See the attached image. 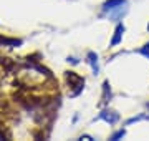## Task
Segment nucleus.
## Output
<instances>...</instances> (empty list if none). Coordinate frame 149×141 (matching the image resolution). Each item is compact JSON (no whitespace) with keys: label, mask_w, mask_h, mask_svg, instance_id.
Masks as SVG:
<instances>
[{"label":"nucleus","mask_w":149,"mask_h":141,"mask_svg":"<svg viewBox=\"0 0 149 141\" xmlns=\"http://www.w3.org/2000/svg\"><path fill=\"white\" fill-rule=\"evenodd\" d=\"M96 119H104V121L109 123V125H114L118 119H119V114H118L116 111H111V110H103L101 113L98 114Z\"/></svg>","instance_id":"1"},{"label":"nucleus","mask_w":149,"mask_h":141,"mask_svg":"<svg viewBox=\"0 0 149 141\" xmlns=\"http://www.w3.org/2000/svg\"><path fill=\"white\" fill-rule=\"evenodd\" d=\"M123 33H124V25H123V23H118L116 30H114V35H113V38H111V47H116V45L121 43Z\"/></svg>","instance_id":"2"},{"label":"nucleus","mask_w":149,"mask_h":141,"mask_svg":"<svg viewBox=\"0 0 149 141\" xmlns=\"http://www.w3.org/2000/svg\"><path fill=\"white\" fill-rule=\"evenodd\" d=\"M124 3H128V0H106L104 3H103V12H111L118 7L124 5Z\"/></svg>","instance_id":"3"},{"label":"nucleus","mask_w":149,"mask_h":141,"mask_svg":"<svg viewBox=\"0 0 149 141\" xmlns=\"http://www.w3.org/2000/svg\"><path fill=\"white\" fill-rule=\"evenodd\" d=\"M126 5V3H124ZM128 13V7H118V8H114V10H111L109 12V18L111 20H114V22H118V20H121L123 17Z\"/></svg>","instance_id":"4"},{"label":"nucleus","mask_w":149,"mask_h":141,"mask_svg":"<svg viewBox=\"0 0 149 141\" xmlns=\"http://www.w3.org/2000/svg\"><path fill=\"white\" fill-rule=\"evenodd\" d=\"M86 61L91 65V68H93V73L95 75H98L100 73V63H98V55L95 53V52H90V53L86 55Z\"/></svg>","instance_id":"5"},{"label":"nucleus","mask_w":149,"mask_h":141,"mask_svg":"<svg viewBox=\"0 0 149 141\" xmlns=\"http://www.w3.org/2000/svg\"><path fill=\"white\" fill-rule=\"evenodd\" d=\"M111 100V88H109V83L104 82L103 83V105L108 103Z\"/></svg>","instance_id":"6"},{"label":"nucleus","mask_w":149,"mask_h":141,"mask_svg":"<svg viewBox=\"0 0 149 141\" xmlns=\"http://www.w3.org/2000/svg\"><path fill=\"white\" fill-rule=\"evenodd\" d=\"M0 43L8 45V47H17V45H22V40H17V38H5V37H0Z\"/></svg>","instance_id":"7"},{"label":"nucleus","mask_w":149,"mask_h":141,"mask_svg":"<svg viewBox=\"0 0 149 141\" xmlns=\"http://www.w3.org/2000/svg\"><path fill=\"white\" fill-rule=\"evenodd\" d=\"M139 55H143V57H146V58L149 60V43H146L144 47H141V48L138 50Z\"/></svg>","instance_id":"8"},{"label":"nucleus","mask_w":149,"mask_h":141,"mask_svg":"<svg viewBox=\"0 0 149 141\" xmlns=\"http://www.w3.org/2000/svg\"><path fill=\"white\" fill-rule=\"evenodd\" d=\"M124 135H126V131H124V130H119V131H116V133L111 136V140H113V141H118L119 138H123Z\"/></svg>","instance_id":"9"},{"label":"nucleus","mask_w":149,"mask_h":141,"mask_svg":"<svg viewBox=\"0 0 149 141\" xmlns=\"http://www.w3.org/2000/svg\"><path fill=\"white\" fill-rule=\"evenodd\" d=\"M141 119H144L143 114H139V116H134V118L128 119V121H126V125H131V123H136V121H141Z\"/></svg>","instance_id":"10"},{"label":"nucleus","mask_w":149,"mask_h":141,"mask_svg":"<svg viewBox=\"0 0 149 141\" xmlns=\"http://www.w3.org/2000/svg\"><path fill=\"white\" fill-rule=\"evenodd\" d=\"M68 61H71L73 65H76V63H78V60H76V58H73V57H68Z\"/></svg>","instance_id":"11"},{"label":"nucleus","mask_w":149,"mask_h":141,"mask_svg":"<svg viewBox=\"0 0 149 141\" xmlns=\"http://www.w3.org/2000/svg\"><path fill=\"white\" fill-rule=\"evenodd\" d=\"M80 140H93V138H91V136H88V135H85V136H81V138H80Z\"/></svg>","instance_id":"12"},{"label":"nucleus","mask_w":149,"mask_h":141,"mask_svg":"<svg viewBox=\"0 0 149 141\" xmlns=\"http://www.w3.org/2000/svg\"><path fill=\"white\" fill-rule=\"evenodd\" d=\"M148 108H149V103H148ZM146 118H148V119H149V114H148V116H146Z\"/></svg>","instance_id":"13"},{"label":"nucleus","mask_w":149,"mask_h":141,"mask_svg":"<svg viewBox=\"0 0 149 141\" xmlns=\"http://www.w3.org/2000/svg\"><path fill=\"white\" fill-rule=\"evenodd\" d=\"M148 30H149V25H148Z\"/></svg>","instance_id":"14"}]
</instances>
